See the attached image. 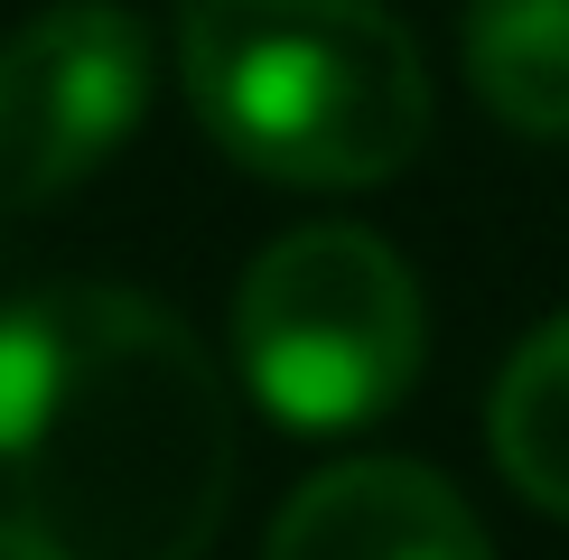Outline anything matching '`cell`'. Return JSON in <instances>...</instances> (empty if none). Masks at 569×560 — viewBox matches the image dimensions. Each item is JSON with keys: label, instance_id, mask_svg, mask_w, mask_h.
Masks as SVG:
<instances>
[{"label": "cell", "instance_id": "obj_1", "mask_svg": "<svg viewBox=\"0 0 569 560\" xmlns=\"http://www.w3.org/2000/svg\"><path fill=\"white\" fill-rule=\"evenodd\" d=\"M233 392L178 309L57 280L0 309V560H206Z\"/></svg>", "mask_w": 569, "mask_h": 560}, {"label": "cell", "instance_id": "obj_2", "mask_svg": "<svg viewBox=\"0 0 569 560\" xmlns=\"http://www.w3.org/2000/svg\"><path fill=\"white\" fill-rule=\"evenodd\" d=\"M178 76L216 150L280 187H383L430 140V66L383 0H187Z\"/></svg>", "mask_w": 569, "mask_h": 560}, {"label": "cell", "instance_id": "obj_3", "mask_svg": "<svg viewBox=\"0 0 569 560\" xmlns=\"http://www.w3.org/2000/svg\"><path fill=\"white\" fill-rule=\"evenodd\" d=\"M430 318L411 262L365 224L280 233L233 290V364L280 430H365L420 383Z\"/></svg>", "mask_w": 569, "mask_h": 560}, {"label": "cell", "instance_id": "obj_4", "mask_svg": "<svg viewBox=\"0 0 569 560\" xmlns=\"http://www.w3.org/2000/svg\"><path fill=\"white\" fill-rule=\"evenodd\" d=\"M150 112V29L122 0H57L0 47V216L84 187Z\"/></svg>", "mask_w": 569, "mask_h": 560}, {"label": "cell", "instance_id": "obj_5", "mask_svg": "<svg viewBox=\"0 0 569 560\" xmlns=\"http://www.w3.org/2000/svg\"><path fill=\"white\" fill-rule=\"evenodd\" d=\"M262 560H495V551L439 467L337 458L280 504Z\"/></svg>", "mask_w": 569, "mask_h": 560}, {"label": "cell", "instance_id": "obj_6", "mask_svg": "<svg viewBox=\"0 0 569 560\" xmlns=\"http://www.w3.org/2000/svg\"><path fill=\"white\" fill-rule=\"evenodd\" d=\"M467 84L505 131L569 140V0H467Z\"/></svg>", "mask_w": 569, "mask_h": 560}, {"label": "cell", "instance_id": "obj_7", "mask_svg": "<svg viewBox=\"0 0 569 560\" xmlns=\"http://www.w3.org/2000/svg\"><path fill=\"white\" fill-rule=\"evenodd\" d=\"M486 439H495V467H505L513 496L569 523V309L541 318L505 356L495 402H486Z\"/></svg>", "mask_w": 569, "mask_h": 560}]
</instances>
